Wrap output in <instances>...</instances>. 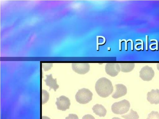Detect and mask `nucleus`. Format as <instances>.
<instances>
[{
  "mask_svg": "<svg viewBox=\"0 0 159 119\" xmlns=\"http://www.w3.org/2000/svg\"><path fill=\"white\" fill-rule=\"evenodd\" d=\"M140 77L143 81H150L154 76V72L152 67L148 65L143 67L139 72Z\"/></svg>",
  "mask_w": 159,
  "mask_h": 119,
  "instance_id": "20e7f679",
  "label": "nucleus"
},
{
  "mask_svg": "<svg viewBox=\"0 0 159 119\" xmlns=\"http://www.w3.org/2000/svg\"><path fill=\"white\" fill-rule=\"evenodd\" d=\"M105 70L107 74L111 77L117 76L120 70L119 63H108L105 67Z\"/></svg>",
  "mask_w": 159,
  "mask_h": 119,
  "instance_id": "423d86ee",
  "label": "nucleus"
},
{
  "mask_svg": "<svg viewBox=\"0 0 159 119\" xmlns=\"http://www.w3.org/2000/svg\"><path fill=\"white\" fill-rule=\"evenodd\" d=\"M49 98V94L47 91L42 90V104H43L48 101Z\"/></svg>",
  "mask_w": 159,
  "mask_h": 119,
  "instance_id": "4468645a",
  "label": "nucleus"
},
{
  "mask_svg": "<svg viewBox=\"0 0 159 119\" xmlns=\"http://www.w3.org/2000/svg\"><path fill=\"white\" fill-rule=\"evenodd\" d=\"M42 119H50V118L48 117L43 116L42 117Z\"/></svg>",
  "mask_w": 159,
  "mask_h": 119,
  "instance_id": "412c9836",
  "label": "nucleus"
},
{
  "mask_svg": "<svg viewBox=\"0 0 159 119\" xmlns=\"http://www.w3.org/2000/svg\"><path fill=\"white\" fill-rule=\"evenodd\" d=\"M130 107L129 102L125 99L114 103L111 106L112 112L116 114H122L127 112Z\"/></svg>",
  "mask_w": 159,
  "mask_h": 119,
  "instance_id": "f03ea898",
  "label": "nucleus"
},
{
  "mask_svg": "<svg viewBox=\"0 0 159 119\" xmlns=\"http://www.w3.org/2000/svg\"><path fill=\"white\" fill-rule=\"evenodd\" d=\"M56 104L58 110L65 111L69 108L70 105V100L66 97L62 95L57 98Z\"/></svg>",
  "mask_w": 159,
  "mask_h": 119,
  "instance_id": "39448f33",
  "label": "nucleus"
},
{
  "mask_svg": "<svg viewBox=\"0 0 159 119\" xmlns=\"http://www.w3.org/2000/svg\"><path fill=\"white\" fill-rule=\"evenodd\" d=\"M46 78L44 81L45 82L46 85L49 87V90L52 89L55 91H56L59 87V86L57 83L56 78H53L52 74L46 75Z\"/></svg>",
  "mask_w": 159,
  "mask_h": 119,
  "instance_id": "9d476101",
  "label": "nucleus"
},
{
  "mask_svg": "<svg viewBox=\"0 0 159 119\" xmlns=\"http://www.w3.org/2000/svg\"><path fill=\"white\" fill-rule=\"evenodd\" d=\"M136 41H141V43H139L136 44L135 46V47H136L137 46L141 44V48L142 50H143V41L142 40L140 39H137L135 40Z\"/></svg>",
  "mask_w": 159,
  "mask_h": 119,
  "instance_id": "6ab92c4d",
  "label": "nucleus"
},
{
  "mask_svg": "<svg viewBox=\"0 0 159 119\" xmlns=\"http://www.w3.org/2000/svg\"><path fill=\"white\" fill-rule=\"evenodd\" d=\"M92 109L94 113L100 117H104L107 114L106 109L101 104H96L93 106Z\"/></svg>",
  "mask_w": 159,
  "mask_h": 119,
  "instance_id": "9b49d317",
  "label": "nucleus"
},
{
  "mask_svg": "<svg viewBox=\"0 0 159 119\" xmlns=\"http://www.w3.org/2000/svg\"><path fill=\"white\" fill-rule=\"evenodd\" d=\"M121 117L125 119H139V116L137 112L131 109L130 112L127 114L121 116Z\"/></svg>",
  "mask_w": 159,
  "mask_h": 119,
  "instance_id": "ddd939ff",
  "label": "nucleus"
},
{
  "mask_svg": "<svg viewBox=\"0 0 159 119\" xmlns=\"http://www.w3.org/2000/svg\"><path fill=\"white\" fill-rule=\"evenodd\" d=\"M92 93L88 89L83 88L78 90L75 95L76 101L80 104L88 103L92 99Z\"/></svg>",
  "mask_w": 159,
  "mask_h": 119,
  "instance_id": "7ed1b4c3",
  "label": "nucleus"
},
{
  "mask_svg": "<svg viewBox=\"0 0 159 119\" xmlns=\"http://www.w3.org/2000/svg\"><path fill=\"white\" fill-rule=\"evenodd\" d=\"M112 119H121L120 118L117 117H114L112 118Z\"/></svg>",
  "mask_w": 159,
  "mask_h": 119,
  "instance_id": "5701e85b",
  "label": "nucleus"
},
{
  "mask_svg": "<svg viewBox=\"0 0 159 119\" xmlns=\"http://www.w3.org/2000/svg\"><path fill=\"white\" fill-rule=\"evenodd\" d=\"M120 70L124 73L129 72L132 71L135 67V64L133 63H119Z\"/></svg>",
  "mask_w": 159,
  "mask_h": 119,
  "instance_id": "f8f14e48",
  "label": "nucleus"
},
{
  "mask_svg": "<svg viewBox=\"0 0 159 119\" xmlns=\"http://www.w3.org/2000/svg\"><path fill=\"white\" fill-rule=\"evenodd\" d=\"M150 42L152 41H155L156 43H153L151 44L149 46V48L152 50H155L156 49L158 50V41L155 39H152L150 40Z\"/></svg>",
  "mask_w": 159,
  "mask_h": 119,
  "instance_id": "dca6fc26",
  "label": "nucleus"
},
{
  "mask_svg": "<svg viewBox=\"0 0 159 119\" xmlns=\"http://www.w3.org/2000/svg\"><path fill=\"white\" fill-rule=\"evenodd\" d=\"M147 119H159V113L157 112L152 111L148 114Z\"/></svg>",
  "mask_w": 159,
  "mask_h": 119,
  "instance_id": "2eb2a0df",
  "label": "nucleus"
},
{
  "mask_svg": "<svg viewBox=\"0 0 159 119\" xmlns=\"http://www.w3.org/2000/svg\"><path fill=\"white\" fill-rule=\"evenodd\" d=\"M146 50H148V35H146Z\"/></svg>",
  "mask_w": 159,
  "mask_h": 119,
  "instance_id": "aec40b11",
  "label": "nucleus"
},
{
  "mask_svg": "<svg viewBox=\"0 0 159 119\" xmlns=\"http://www.w3.org/2000/svg\"><path fill=\"white\" fill-rule=\"evenodd\" d=\"M147 96V100L151 104H159V90H152L148 92Z\"/></svg>",
  "mask_w": 159,
  "mask_h": 119,
  "instance_id": "6e6552de",
  "label": "nucleus"
},
{
  "mask_svg": "<svg viewBox=\"0 0 159 119\" xmlns=\"http://www.w3.org/2000/svg\"><path fill=\"white\" fill-rule=\"evenodd\" d=\"M116 91L112 94V97L114 99H117L125 95L127 93L126 87L122 84H117L115 85Z\"/></svg>",
  "mask_w": 159,
  "mask_h": 119,
  "instance_id": "1a4fd4ad",
  "label": "nucleus"
},
{
  "mask_svg": "<svg viewBox=\"0 0 159 119\" xmlns=\"http://www.w3.org/2000/svg\"><path fill=\"white\" fill-rule=\"evenodd\" d=\"M73 70L75 72L81 74L88 73L90 69V65L87 63H74L72 64Z\"/></svg>",
  "mask_w": 159,
  "mask_h": 119,
  "instance_id": "0eeeda50",
  "label": "nucleus"
},
{
  "mask_svg": "<svg viewBox=\"0 0 159 119\" xmlns=\"http://www.w3.org/2000/svg\"><path fill=\"white\" fill-rule=\"evenodd\" d=\"M157 68L158 70L159 71V63H157Z\"/></svg>",
  "mask_w": 159,
  "mask_h": 119,
  "instance_id": "4be33fe9",
  "label": "nucleus"
},
{
  "mask_svg": "<svg viewBox=\"0 0 159 119\" xmlns=\"http://www.w3.org/2000/svg\"><path fill=\"white\" fill-rule=\"evenodd\" d=\"M95 90L100 96L105 98L112 93L113 87L111 82L105 77L99 78L95 85Z\"/></svg>",
  "mask_w": 159,
  "mask_h": 119,
  "instance_id": "f257e3e1",
  "label": "nucleus"
},
{
  "mask_svg": "<svg viewBox=\"0 0 159 119\" xmlns=\"http://www.w3.org/2000/svg\"><path fill=\"white\" fill-rule=\"evenodd\" d=\"M65 119H79L78 116L75 114H70Z\"/></svg>",
  "mask_w": 159,
  "mask_h": 119,
  "instance_id": "f3484780",
  "label": "nucleus"
},
{
  "mask_svg": "<svg viewBox=\"0 0 159 119\" xmlns=\"http://www.w3.org/2000/svg\"><path fill=\"white\" fill-rule=\"evenodd\" d=\"M82 119H95V118L92 115L88 114L83 116Z\"/></svg>",
  "mask_w": 159,
  "mask_h": 119,
  "instance_id": "a211bd4d",
  "label": "nucleus"
}]
</instances>
